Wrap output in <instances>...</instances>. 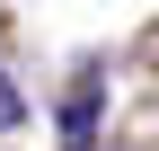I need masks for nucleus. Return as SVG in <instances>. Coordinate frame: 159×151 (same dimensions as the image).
Instances as JSON below:
<instances>
[{"mask_svg": "<svg viewBox=\"0 0 159 151\" xmlns=\"http://www.w3.org/2000/svg\"><path fill=\"white\" fill-rule=\"evenodd\" d=\"M97 98H106V89H97V71H80V89H71V107H62V142H71V151L97 142Z\"/></svg>", "mask_w": 159, "mask_h": 151, "instance_id": "obj_1", "label": "nucleus"}, {"mask_svg": "<svg viewBox=\"0 0 159 151\" xmlns=\"http://www.w3.org/2000/svg\"><path fill=\"white\" fill-rule=\"evenodd\" d=\"M18 124H27V98H18V80L0 71V134H18Z\"/></svg>", "mask_w": 159, "mask_h": 151, "instance_id": "obj_2", "label": "nucleus"}]
</instances>
